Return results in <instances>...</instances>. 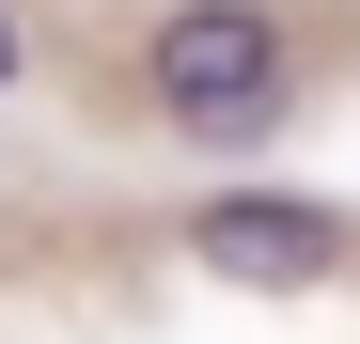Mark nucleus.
I'll return each instance as SVG.
<instances>
[{
	"mask_svg": "<svg viewBox=\"0 0 360 344\" xmlns=\"http://www.w3.org/2000/svg\"><path fill=\"white\" fill-rule=\"evenodd\" d=\"M188 251H204L219 282H251V298H297V282H329L360 235H345L329 204H297V188H219V204L188 219Z\"/></svg>",
	"mask_w": 360,
	"mask_h": 344,
	"instance_id": "nucleus-2",
	"label": "nucleus"
},
{
	"mask_svg": "<svg viewBox=\"0 0 360 344\" xmlns=\"http://www.w3.org/2000/svg\"><path fill=\"white\" fill-rule=\"evenodd\" d=\"M157 110L188 141L282 126V16L266 0H188V16H157Z\"/></svg>",
	"mask_w": 360,
	"mask_h": 344,
	"instance_id": "nucleus-1",
	"label": "nucleus"
},
{
	"mask_svg": "<svg viewBox=\"0 0 360 344\" xmlns=\"http://www.w3.org/2000/svg\"><path fill=\"white\" fill-rule=\"evenodd\" d=\"M16 63H32V47H16V16H0V79H16Z\"/></svg>",
	"mask_w": 360,
	"mask_h": 344,
	"instance_id": "nucleus-3",
	"label": "nucleus"
}]
</instances>
